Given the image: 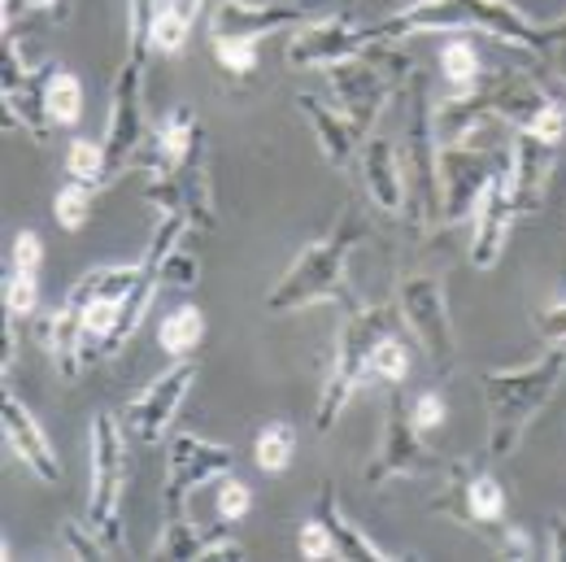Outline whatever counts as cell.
<instances>
[{
  "label": "cell",
  "instance_id": "obj_1",
  "mask_svg": "<svg viewBox=\"0 0 566 562\" xmlns=\"http://www.w3.org/2000/svg\"><path fill=\"white\" fill-rule=\"evenodd\" d=\"M449 31H484L496 44H514L523 53L549 58V22L523 18L510 0H415L401 13L366 27V40L392 44L406 35H449Z\"/></svg>",
  "mask_w": 566,
  "mask_h": 562
},
{
  "label": "cell",
  "instance_id": "obj_2",
  "mask_svg": "<svg viewBox=\"0 0 566 562\" xmlns=\"http://www.w3.org/2000/svg\"><path fill=\"white\" fill-rule=\"evenodd\" d=\"M566 375V345L545 350L527 366L489 371L484 375V406H489V458H510L523 431L541 419L549 397Z\"/></svg>",
  "mask_w": 566,
  "mask_h": 562
},
{
  "label": "cell",
  "instance_id": "obj_3",
  "mask_svg": "<svg viewBox=\"0 0 566 562\" xmlns=\"http://www.w3.org/2000/svg\"><path fill=\"white\" fill-rule=\"evenodd\" d=\"M361 236H366V222L354 210H345L332 236H323V240H314V244L301 249V258L271 288L266 305L275 314H283V310H305V305H318V301H340L345 310H354L357 296L349 292V283H345V267H349V253L361 244Z\"/></svg>",
  "mask_w": 566,
  "mask_h": 562
},
{
  "label": "cell",
  "instance_id": "obj_4",
  "mask_svg": "<svg viewBox=\"0 0 566 562\" xmlns=\"http://www.w3.org/2000/svg\"><path fill=\"white\" fill-rule=\"evenodd\" d=\"M401 319V310L392 305H354L340 336H336V353H332V366H327V379H323V393H318V431H332L336 419L345 415V406L354 402V393L361 384H370V357L379 350L384 336H392V323Z\"/></svg>",
  "mask_w": 566,
  "mask_h": 562
},
{
  "label": "cell",
  "instance_id": "obj_5",
  "mask_svg": "<svg viewBox=\"0 0 566 562\" xmlns=\"http://www.w3.org/2000/svg\"><path fill=\"white\" fill-rule=\"evenodd\" d=\"M415 62L406 53H397L392 44H370L366 53L345 58L336 66H327V83L336 92V110L354 123V132L366 140L384 114L388 92H397V79H410Z\"/></svg>",
  "mask_w": 566,
  "mask_h": 562
},
{
  "label": "cell",
  "instance_id": "obj_6",
  "mask_svg": "<svg viewBox=\"0 0 566 562\" xmlns=\"http://www.w3.org/2000/svg\"><path fill=\"white\" fill-rule=\"evenodd\" d=\"M123 480H127V454H123V427L109 410H101L92 419V492H87V514L83 523L109 545V554H127V537H123Z\"/></svg>",
  "mask_w": 566,
  "mask_h": 562
},
{
  "label": "cell",
  "instance_id": "obj_7",
  "mask_svg": "<svg viewBox=\"0 0 566 562\" xmlns=\"http://www.w3.org/2000/svg\"><path fill=\"white\" fill-rule=\"evenodd\" d=\"M436 471V454L427 445L423 427L415 423L401 388L392 384V402L384 410V431L375 445V458L366 467V485H388V480H423Z\"/></svg>",
  "mask_w": 566,
  "mask_h": 562
},
{
  "label": "cell",
  "instance_id": "obj_8",
  "mask_svg": "<svg viewBox=\"0 0 566 562\" xmlns=\"http://www.w3.org/2000/svg\"><path fill=\"white\" fill-rule=\"evenodd\" d=\"M231 467H235L231 445L206 440L197 431H175L170 454H166V489H161L166 514H184L188 497L201 485H218L222 476H231Z\"/></svg>",
  "mask_w": 566,
  "mask_h": 562
},
{
  "label": "cell",
  "instance_id": "obj_9",
  "mask_svg": "<svg viewBox=\"0 0 566 562\" xmlns=\"http://www.w3.org/2000/svg\"><path fill=\"white\" fill-rule=\"evenodd\" d=\"M144 148V62L127 58L109 87V123H105V162L109 184L123 179L132 166H140Z\"/></svg>",
  "mask_w": 566,
  "mask_h": 562
},
{
  "label": "cell",
  "instance_id": "obj_10",
  "mask_svg": "<svg viewBox=\"0 0 566 562\" xmlns=\"http://www.w3.org/2000/svg\"><path fill=\"white\" fill-rule=\"evenodd\" d=\"M501 170L496 153L484 140L475 144H453V148H440L436 157V175H440V222H462L471 218L484 188L493 184V175Z\"/></svg>",
  "mask_w": 566,
  "mask_h": 562
},
{
  "label": "cell",
  "instance_id": "obj_11",
  "mask_svg": "<svg viewBox=\"0 0 566 562\" xmlns=\"http://www.w3.org/2000/svg\"><path fill=\"white\" fill-rule=\"evenodd\" d=\"M397 310L406 319V327L415 332V341L423 345L427 362L436 371H449L453 366V319H449V301H444V283L431 280V275H415L397 288Z\"/></svg>",
  "mask_w": 566,
  "mask_h": 562
},
{
  "label": "cell",
  "instance_id": "obj_12",
  "mask_svg": "<svg viewBox=\"0 0 566 562\" xmlns=\"http://www.w3.org/2000/svg\"><path fill=\"white\" fill-rule=\"evenodd\" d=\"M53 71V66H49ZM49 71H31L22 62V49L18 40L4 31V44H0V92H4V123L22 127L35 144H49L53 136V118H49V105H44V83Z\"/></svg>",
  "mask_w": 566,
  "mask_h": 562
},
{
  "label": "cell",
  "instance_id": "obj_13",
  "mask_svg": "<svg viewBox=\"0 0 566 562\" xmlns=\"http://www.w3.org/2000/svg\"><path fill=\"white\" fill-rule=\"evenodd\" d=\"M366 49H370L366 27H354V18H345V13H332V18H310V22L292 27L283 62L296 71H318V66L327 71V66L357 58Z\"/></svg>",
  "mask_w": 566,
  "mask_h": 562
},
{
  "label": "cell",
  "instance_id": "obj_14",
  "mask_svg": "<svg viewBox=\"0 0 566 562\" xmlns=\"http://www.w3.org/2000/svg\"><path fill=\"white\" fill-rule=\"evenodd\" d=\"M431 510L449 514L458 528H471L480 537H489L496 523L505 519V492L489 471H475L467 462L449 467V489L431 501Z\"/></svg>",
  "mask_w": 566,
  "mask_h": 562
},
{
  "label": "cell",
  "instance_id": "obj_15",
  "mask_svg": "<svg viewBox=\"0 0 566 562\" xmlns=\"http://www.w3.org/2000/svg\"><path fill=\"white\" fill-rule=\"evenodd\" d=\"M192 379H197V362H192V357H175V366H170L166 375H157L140 397L127 406L123 419H127V427L140 436L144 445H157V440L170 436V423L179 415V406H184Z\"/></svg>",
  "mask_w": 566,
  "mask_h": 562
},
{
  "label": "cell",
  "instance_id": "obj_16",
  "mask_svg": "<svg viewBox=\"0 0 566 562\" xmlns=\"http://www.w3.org/2000/svg\"><path fill=\"white\" fill-rule=\"evenodd\" d=\"M314 13L305 4H287V0H218L210 22V40H266L275 31H292L301 22H310Z\"/></svg>",
  "mask_w": 566,
  "mask_h": 562
},
{
  "label": "cell",
  "instance_id": "obj_17",
  "mask_svg": "<svg viewBox=\"0 0 566 562\" xmlns=\"http://www.w3.org/2000/svg\"><path fill=\"white\" fill-rule=\"evenodd\" d=\"M0 427H4L9 454H13L31 476H40L44 485H62V458L53 454L49 431L40 427V419H35L13 393H4V402H0Z\"/></svg>",
  "mask_w": 566,
  "mask_h": 562
},
{
  "label": "cell",
  "instance_id": "obj_18",
  "mask_svg": "<svg viewBox=\"0 0 566 562\" xmlns=\"http://www.w3.org/2000/svg\"><path fill=\"white\" fill-rule=\"evenodd\" d=\"M471 222H475V236H471V267L489 271V267H496V258H501V249H505V240H510V227L518 222L505 166L496 170L493 184L484 188V197H480V206L471 214Z\"/></svg>",
  "mask_w": 566,
  "mask_h": 562
},
{
  "label": "cell",
  "instance_id": "obj_19",
  "mask_svg": "<svg viewBox=\"0 0 566 562\" xmlns=\"http://www.w3.org/2000/svg\"><path fill=\"white\" fill-rule=\"evenodd\" d=\"M157 559H240V541L231 537V523L222 519L218 528H197L188 514H166L161 537L153 545Z\"/></svg>",
  "mask_w": 566,
  "mask_h": 562
},
{
  "label": "cell",
  "instance_id": "obj_20",
  "mask_svg": "<svg viewBox=\"0 0 566 562\" xmlns=\"http://www.w3.org/2000/svg\"><path fill=\"white\" fill-rule=\"evenodd\" d=\"M554 144L532 140L527 132H518L510 144V162H505V175H510V192H514V210L536 214L545 201V188H549V175H554Z\"/></svg>",
  "mask_w": 566,
  "mask_h": 562
},
{
  "label": "cell",
  "instance_id": "obj_21",
  "mask_svg": "<svg viewBox=\"0 0 566 562\" xmlns=\"http://www.w3.org/2000/svg\"><path fill=\"white\" fill-rule=\"evenodd\" d=\"M361 179L366 192L379 210H406V170H401V148L388 136H366L361 140Z\"/></svg>",
  "mask_w": 566,
  "mask_h": 562
},
{
  "label": "cell",
  "instance_id": "obj_22",
  "mask_svg": "<svg viewBox=\"0 0 566 562\" xmlns=\"http://www.w3.org/2000/svg\"><path fill=\"white\" fill-rule=\"evenodd\" d=\"M296 110H301V118L310 123V132H314V140H318V153H323L332 166L349 170L357 162V144H361V136L354 132V123H349L340 110H327L314 92H301V96H296Z\"/></svg>",
  "mask_w": 566,
  "mask_h": 562
},
{
  "label": "cell",
  "instance_id": "obj_23",
  "mask_svg": "<svg viewBox=\"0 0 566 562\" xmlns=\"http://www.w3.org/2000/svg\"><path fill=\"white\" fill-rule=\"evenodd\" d=\"M314 514L323 519V528L332 532V541H336V559H366V562H388V550L384 545H375L361 528H357L354 519L340 510V497L332 485H323V497L314 501Z\"/></svg>",
  "mask_w": 566,
  "mask_h": 562
},
{
  "label": "cell",
  "instance_id": "obj_24",
  "mask_svg": "<svg viewBox=\"0 0 566 562\" xmlns=\"http://www.w3.org/2000/svg\"><path fill=\"white\" fill-rule=\"evenodd\" d=\"M179 192H184V218L192 231H213L218 214H213V192H210V170H206V144L192 148L179 166H175Z\"/></svg>",
  "mask_w": 566,
  "mask_h": 562
},
{
  "label": "cell",
  "instance_id": "obj_25",
  "mask_svg": "<svg viewBox=\"0 0 566 562\" xmlns=\"http://www.w3.org/2000/svg\"><path fill=\"white\" fill-rule=\"evenodd\" d=\"M201 118L184 105V110H175L161 127H157V157L148 162V166H166V170H175L192 148H201Z\"/></svg>",
  "mask_w": 566,
  "mask_h": 562
},
{
  "label": "cell",
  "instance_id": "obj_26",
  "mask_svg": "<svg viewBox=\"0 0 566 562\" xmlns=\"http://www.w3.org/2000/svg\"><path fill=\"white\" fill-rule=\"evenodd\" d=\"M201 336H206V319H201L197 305H179L157 327V345L170 353V357H192V350L201 345Z\"/></svg>",
  "mask_w": 566,
  "mask_h": 562
},
{
  "label": "cell",
  "instance_id": "obj_27",
  "mask_svg": "<svg viewBox=\"0 0 566 562\" xmlns=\"http://www.w3.org/2000/svg\"><path fill=\"white\" fill-rule=\"evenodd\" d=\"M44 105H49L53 127H74L83 118V83H78V74L53 66L49 83H44Z\"/></svg>",
  "mask_w": 566,
  "mask_h": 562
},
{
  "label": "cell",
  "instance_id": "obj_28",
  "mask_svg": "<svg viewBox=\"0 0 566 562\" xmlns=\"http://www.w3.org/2000/svg\"><path fill=\"white\" fill-rule=\"evenodd\" d=\"M292 454H296V427L283 419H271L258 431V440H253V458H258V467L266 476L287 471L292 467Z\"/></svg>",
  "mask_w": 566,
  "mask_h": 562
},
{
  "label": "cell",
  "instance_id": "obj_29",
  "mask_svg": "<svg viewBox=\"0 0 566 562\" xmlns=\"http://www.w3.org/2000/svg\"><path fill=\"white\" fill-rule=\"evenodd\" d=\"M66 175L83 188H105L109 184V162H105V140H71L66 148Z\"/></svg>",
  "mask_w": 566,
  "mask_h": 562
},
{
  "label": "cell",
  "instance_id": "obj_30",
  "mask_svg": "<svg viewBox=\"0 0 566 562\" xmlns=\"http://www.w3.org/2000/svg\"><path fill=\"white\" fill-rule=\"evenodd\" d=\"M440 71H444V79H449L458 92H467V87H475V83L484 79L480 53H475L471 40H453V44H444V49H440Z\"/></svg>",
  "mask_w": 566,
  "mask_h": 562
},
{
  "label": "cell",
  "instance_id": "obj_31",
  "mask_svg": "<svg viewBox=\"0 0 566 562\" xmlns=\"http://www.w3.org/2000/svg\"><path fill=\"white\" fill-rule=\"evenodd\" d=\"M161 4L157 0H127V44L132 53L127 58H140L148 62V49H153V22H157Z\"/></svg>",
  "mask_w": 566,
  "mask_h": 562
},
{
  "label": "cell",
  "instance_id": "obj_32",
  "mask_svg": "<svg viewBox=\"0 0 566 562\" xmlns=\"http://www.w3.org/2000/svg\"><path fill=\"white\" fill-rule=\"evenodd\" d=\"M406 375H410V350H406V341L392 332V336L379 341V350H375V357H370V379L401 384Z\"/></svg>",
  "mask_w": 566,
  "mask_h": 562
},
{
  "label": "cell",
  "instance_id": "obj_33",
  "mask_svg": "<svg viewBox=\"0 0 566 562\" xmlns=\"http://www.w3.org/2000/svg\"><path fill=\"white\" fill-rule=\"evenodd\" d=\"M35 305H40V275H31V271H13V267H9V275H4V314H13V319H31Z\"/></svg>",
  "mask_w": 566,
  "mask_h": 562
},
{
  "label": "cell",
  "instance_id": "obj_34",
  "mask_svg": "<svg viewBox=\"0 0 566 562\" xmlns=\"http://www.w3.org/2000/svg\"><path fill=\"white\" fill-rule=\"evenodd\" d=\"M188 31H192V22L161 4L157 22H153V53H166V58L184 53V49H188Z\"/></svg>",
  "mask_w": 566,
  "mask_h": 562
},
{
  "label": "cell",
  "instance_id": "obj_35",
  "mask_svg": "<svg viewBox=\"0 0 566 562\" xmlns=\"http://www.w3.org/2000/svg\"><path fill=\"white\" fill-rule=\"evenodd\" d=\"M210 49L218 58V66L227 74H235V79L258 71V44H249V40H210Z\"/></svg>",
  "mask_w": 566,
  "mask_h": 562
},
{
  "label": "cell",
  "instance_id": "obj_36",
  "mask_svg": "<svg viewBox=\"0 0 566 562\" xmlns=\"http://www.w3.org/2000/svg\"><path fill=\"white\" fill-rule=\"evenodd\" d=\"M53 214H57V222H62L66 231H78V227L87 222V214H92V188H83V184H74L71 179V184L57 192Z\"/></svg>",
  "mask_w": 566,
  "mask_h": 562
},
{
  "label": "cell",
  "instance_id": "obj_37",
  "mask_svg": "<svg viewBox=\"0 0 566 562\" xmlns=\"http://www.w3.org/2000/svg\"><path fill=\"white\" fill-rule=\"evenodd\" d=\"M218 519H227V523H240L249 510H253V489L249 485H240L235 476H222L218 480Z\"/></svg>",
  "mask_w": 566,
  "mask_h": 562
},
{
  "label": "cell",
  "instance_id": "obj_38",
  "mask_svg": "<svg viewBox=\"0 0 566 562\" xmlns=\"http://www.w3.org/2000/svg\"><path fill=\"white\" fill-rule=\"evenodd\" d=\"M201 275V258L192 253V249H184V240L166 253V262H161V283H170V288H192Z\"/></svg>",
  "mask_w": 566,
  "mask_h": 562
},
{
  "label": "cell",
  "instance_id": "obj_39",
  "mask_svg": "<svg viewBox=\"0 0 566 562\" xmlns=\"http://www.w3.org/2000/svg\"><path fill=\"white\" fill-rule=\"evenodd\" d=\"M296 550H301V559H310V562L336 559V541H332V532L323 528L318 514H314L310 523H301V532H296Z\"/></svg>",
  "mask_w": 566,
  "mask_h": 562
},
{
  "label": "cell",
  "instance_id": "obj_40",
  "mask_svg": "<svg viewBox=\"0 0 566 562\" xmlns=\"http://www.w3.org/2000/svg\"><path fill=\"white\" fill-rule=\"evenodd\" d=\"M523 132H527L532 140L554 144V148H558V144L566 140V114H563V105H558V101H549V105H545V110H541V114H536V118H532V123H527Z\"/></svg>",
  "mask_w": 566,
  "mask_h": 562
},
{
  "label": "cell",
  "instance_id": "obj_41",
  "mask_svg": "<svg viewBox=\"0 0 566 562\" xmlns=\"http://www.w3.org/2000/svg\"><path fill=\"white\" fill-rule=\"evenodd\" d=\"M9 267L40 275V271H44V240H40L35 231H18V236H13V249H9Z\"/></svg>",
  "mask_w": 566,
  "mask_h": 562
},
{
  "label": "cell",
  "instance_id": "obj_42",
  "mask_svg": "<svg viewBox=\"0 0 566 562\" xmlns=\"http://www.w3.org/2000/svg\"><path fill=\"white\" fill-rule=\"evenodd\" d=\"M62 545L71 550L74 559H109V545H105L87 523H66V528H62Z\"/></svg>",
  "mask_w": 566,
  "mask_h": 562
},
{
  "label": "cell",
  "instance_id": "obj_43",
  "mask_svg": "<svg viewBox=\"0 0 566 562\" xmlns=\"http://www.w3.org/2000/svg\"><path fill=\"white\" fill-rule=\"evenodd\" d=\"M410 415H415V423H419L423 431H436V427L444 423V397L431 388V393H423V397L410 406Z\"/></svg>",
  "mask_w": 566,
  "mask_h": 562
},
{
  "label": "cell",
  "instance_id": "obj_44",
  "mask_svg": "<svg viewBox=\"0 0 566 562\" xmlns=\"http://www.w3.org/2000/svg\"><path fill=\"white\" fill-rule=\"evenodd\" d=\"M536 327H541V336H545L549 345H566V301L563 305H549V310L536 319Z\"/></svg>",
  "mask_w": 566,
  "mask_h": 562
},
{
  "label": "cell",
  "instance_id": "obj_45",
  "mask_svg": "<svg viewBox=\"0 0 566 562\" xmlns=\"http://www.w3.org/2000/svg\"><path fill=\"white\" fill-rule=\"evenodd\" d=\"M549 58H554V66H558V74L566 79V18H558V22H549Z\"/></svg>",
  "mask_w": 566,
  "mask_h": 562
},
{
  "label": "cell",
  "instance_id": "obj_46",
  "mask_svg": "<svg viewBox=\"0 0 566 562\" xmlns=\"http://www.w3.org/2000/svg\"><path fill=\"white\" fill-rule=\"evenodd\" d=\"M549 559H566V514L549 519V545H545Z\"/></svg>",
  "mask_w": 566,
  "mask_h": 562
},
{
  "label": "cell",
  "instance_id": "obj_47",
  "mask_svg": "<svg viewBox=\"0 0 566 562\" xmlns=\"http://www.w3.org/2000/svg\"><path fill=\"white\" fill-rule=\"evenodd\" d=\"M71 4L74 0H31V9H44V13H49V18H57V22H62V18H71Z\"/></svg>",
  "mask_w": 566,
  "mask_h": 562
},
{
  "label": "cell",
  "instance_id": "obj_48",
  "mask_svg": "<svg viewBox=\"0 0 566 562\" xmlns=\"http://www.w3.org/2000/svg\"><path fill=\"white\" fill-rule=\"evenodd\" d=\"M201 4H206V0H166V9H175V13H179V18H188V22H197Z\"/></svg>",
  "mask_w": 566,
  "mask_h": 562
},
{
  "label": "cell",
  "instance_id": "obj_49",
  "mask_svg": "<svg viewBox=\"0 0 566 562\" xmlns=\"http://www.w3.org/2000/svg\"><path fill=\"white\" fill-rule=\"evenodd\" d=\"M22 9H31V0H4V9H0V18H4V31H9V22H13Z\"/></svg>",
  "mask_w": 566,
  "mask_h": 562
}]
</instances>
